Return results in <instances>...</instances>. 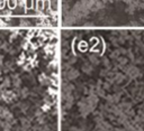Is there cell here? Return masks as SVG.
<instances>
[{
	"mask_svg": "<svg viewBox=\"0 0 144 131\" xmlns=\"http://www.w3.org/2000/svg\"><path fill=\"white\" fill-rule=\"evenodd\" d=\"M83 71H85V72H90V71H91V66H90L89 64H85L83 65Z\"/></svg>",
	"mask_w": 144,
	"mask_h": 131,
	"instance_id": "cell-5",
	"label": "cell"
},
{
	"mask_svg": "<svg viewBox=\"0 0 144 131\" xmlns=\"http://www.w3.org/2000/svg\"><path fill=\"white\" fill-rule=\"evenodd\" d=\"M13 84L15 85V86H19V84H20V80L18 78L17 76H15L13 78Z\"/></svg>",
	"mask_w": 144,
	"mask_h": 131,
	"instance_id": "cell-4",
	"label": "cell"
},
{
	"mask_svg": "<svg viewBox=\"0 0 144 131\" xmlns=\"http://www.w3.org/2000/svg\"><path fill=\"white\" fill-rule=\"evenodd\" d=\"M67 75H68V78H69V80H74V78L78 77L79 72H78L77 70H74V68H71V70L68 71Z\"/></svg>",
	"mask_w": 144,
	"mask_h": 131,
	"instance_id": "cell-2",
	"label": "cell"
},
{
	"mask_svg": "<svg viewBox=\"0 0 144 131\" xmlns=\"http://www.w3.org/2000/svg\"><path fill=\"white\" fill-rule=\"evenodd\" d=\"M1 99L5 100L6 102H10L15 99V94L11 91H3L2 92V95H1Z\"/></svg>",
	"mask_w": 144,
	"mask_h": 131,
	"instance_id": "cell-1",
	"label": "cell"
},
{
	"mask_svg": "<svg viewBox=\"0 0 144 131\" xmlns=\"http://www.w3.org/2000/svg\"><path fill=\"white\" fill-rule=\"evenodd\" d=\"M3 5H5V0H0V8L3 7Z\"/></svg>",
	"mask_w": 144,
	"mask_h": 131,
	"instance_id": "cell-9",
	"label": "cell"
},
{
	"mask_svg": "<svg viewBox=\"0 0 144 131\" xmlns=\"http://www.w3.org/2000/svg\"><path fill=\"white\" fill-rule=\"evenodd\" d=\"M20 26H23V27H28V26H31V22H29L27 19H21Z\"/></svg>",
	"mask_w": 144,
	"mask_h": 131,
	"instance_id": "cell-3",
	"label": "cell"
},
{
	"mask_svg": "<svg viewBox=\"0 0 144 131\" xmlns=\"http://www.w3.org/2000/svg\"><path fill=\"white\" fill-rule=\"evenodd\" d=\"M5 26H7V22L5 20H1L0 19V27H5Z\"/></svg>",
	"mask_w": 144,
	"mask_h": 131,
	"instance_id": "cell-7",
	"label": "cell"
},
{
	"mask_svg": "<svg viewBox=\"0 0 144 131\" xmlns=\"http://www.w3.org/2000/svg\"><path fill=\"white\" fill-rule=\"evenodd\" d=\"M40 131H51V130H50L48 127H42V128L40 129Z\"/></svg>",
	"mask_w": 144,
	"mask_h": 131,
	"instance_id": "cell-8",
	"label": "cell"
},
{
	"mask_svg": "<svg viewBox=\"0 0 144 131\" xmlns=\"http://www.w3.org/2000/svg\"><path fill=\"white\" fill-rule=\"evenodd\" d=\"M90 61H91L93 64H98V63H99V61L96 58V56H91V57H90Z\"/></svg>",
	"mask_w": 144,
	"mask_h": 131,
	"instance_id": "cell-6",
	"label": "cell"
}]
</instances>
